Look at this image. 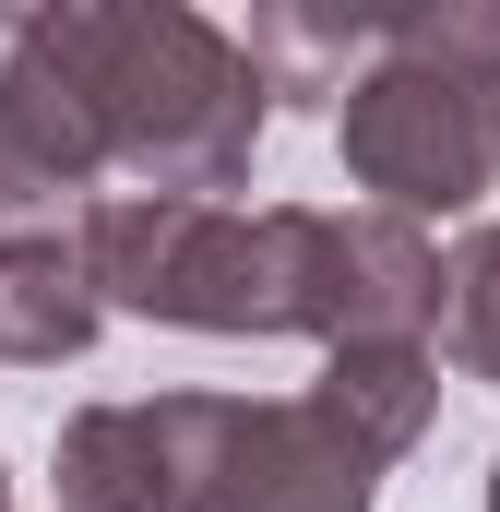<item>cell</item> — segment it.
<instances>
[{"label":"cell","instance_id":"30bf717a","mask_svg":"<svg viewBox=\"0 0 500 512\" xmlns=\"http://www.w3.org/2000/svg\"><path fill=\"white\" fill-rule=\"evenodd\" d=\"M250 72H262V96H286V108H346L358 96V72L381 60V12H250Z\"/></svg>","mask_w":500,"mask_h":512},{"label":"cell","instance_id":"8992f818","mask_svg":"<svg viewBox=\"0 0 500 512\" xmlns=\"http://www.w3.org/2000/svg\"><path fill=\"white\" fill-rule=\"evenodd\" d=\"M453 262L405 215H310V334L322 346H429Z\"/></svg>","mask_w":500,"mask_h":512},{"label":"cell","instance_id":"52a82bcc","mask_svg":"<svg viewBox=\"0 0 500 512\" xmlns=\"http://www.w3.org/2000/svg\"><path fill=\"white\" fill-rule=\"evenodd\" d=\"M96 322H108V298H96L84 227L0 239V358H12V370H60V358H84Z\"/></svg>","mask_w":500,"mask_h":512},{"label":"cell","instance_id":"3957f363","mask_svg":"<svg viewBox=\"0 0 500 512\" xmlns=\"http://www.w3.org/2000/svg\"><path fill=\"white\" fill-rule=\"evenodd\" d=\"M346 143V179L370 191L381 215L429 227V215H465L500 191V84L453 72V60H417L381 36V60L358 72V96L334 108Z\"/></svg>","mask_w":500,"mask_h":512},{"label":"cell","instance_id":"5b68a950","mask_svg":"<svg viewBox=\"0 0 500 512\" xmlns=\"http://www.w3.org/2000/svg\"><path fill=\"white\" fill-rule=\"evenodd\" d=\"M96 179H120V155H108V131H96V96H84L36 36H12V60H0V239L84 227V215L108 203Z\"/></svg>","mask_w":500,"mask_h":512},{"label":"cell","instance_id":"9c48e42d","mask_svg":"<svg viewBox=\"0 0 500 512\" xmlns=\"http://www.w3.org/2000/svg\"><path fill=\"white\" fill-rule=\"evenodd\" d=\"M310 405H322L370 465H393V453H417V429H429V405H441V358H429V346H334L322 382H310Z\"/></svg>","mask_w":500,"mask_h":512},{"label":"cell","instance_id":"277c9868","mask_svg":"<svg viewBox=\"0 0 500 512\" xmlns=\"http://www.w3.org/2000/svg\"><path fill=\"white\" fill-rule=\"evenodd\" d=\"M179 512H370L381 465L310 393H155Z\"/></svg>","mask_w":500,"mask_h":512},{"label":"cell","instance_id":"ba28073f","mask_svg":"<svg viewBox=\"0 0 500 512\" xmlns=\"http://www.w3.org/2000/svg\"><path fill=\"white\" fill-rule=\"evenodd\" d=\"M60 512H179V453L155 405H84L48 453Z\"/></svg>","mask_w":500,"mask_h":512},{"label":"cell","instance_id":"7c38bea8","mask_svg":"<svg viewBox=\"0 0 500 512\" xmlns=\"http://www.w3.org/2000/svg\"><path fill=\"white\" fill-rule=\"evenodd\" d=\"M381 36H393V48H417V60H453V72L500 84V0H441V12H381Z\"/></svg>","mask_w":500,"mask_h":512},{"label":"cell","instance_id":"4fadbf2b","mask_svg":"<svg viewBox=\"0 0 500 512\" xmlns=\"http://www.w3.org/2000/svg\"><path fill=\"white\" fill-rule=\"evenodd\" d=\"M489 512H500V465H489Z\"/></svg>","mask_w":500,"mask_h":512},{"label":"cell","instance_id":"5bb4252c","mask_svg":"<svg viewBox=\"0 0 500 512\" xmlns=\"http://www.w3.org/2000/svg\"><path fill=\"white\" fill-rule=\"evenodd\" d=\"M0 512H12V477H0Z\"/></svg>","mask_w":500,"mask_h":512},{"label":"cell","instance_id":"8fae6325","mask_svg":"<svg viewBox=\"0 0 500 512\" xmlns=\"http://www.w3.org/2000/svg\"><path fill=\"white\" fill-rule=\"evenodd\" d=\"M441 346L465 382H500V227H477L453 251V286H441Z\"/></svg>","mask_w":500,"mask_h":512},{"label":"cell","instance_id":"7a4b0ae2","mask_svg":"<svg viewBox=\"0 0 500 512\" xmlns=\"http://www.w3.org/2000/svg\"><path fill=\"white\" fill-rule=\"evenodd\" d=\"M96 298L179 334H310V203H155L108 191L84 215Z\"/></svg>","mask_w":500,"mask_h":512},{"label":"cell","instance_id":"6da1fadb","mask_svg":"<svg viewBox=\"0 0 500 512\" xmlns=\"http://www.w3.org/2000/svg\"><path fill=\"white\" fill-rule=\"evenodd\" d=\"M12 36H36L84 96L120 155L131 191L155 203H215L250 179V143L274 120L262 72L227 24H203L191 0H72V12H12Z\"/></svg>","mask_w":500,"mask_h":512}]
</instances>
